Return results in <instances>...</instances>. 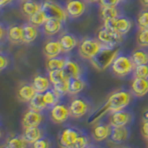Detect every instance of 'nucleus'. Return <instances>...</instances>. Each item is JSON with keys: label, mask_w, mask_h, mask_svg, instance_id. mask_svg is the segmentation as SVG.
Listing matches in <instances>:
<instances>
[{"label": "nucleus", "mask_w": 148, "mask_h": 148, "mask_svg": "<svg viewBox=\"0 0 148 148\" xmlns=\"http://www.w3.org/2000/svg\"><path fill=\"white\" fill-rule=\"evenodd\" d=\"M119 49L117 46L114 47H109V46H105L100 52L97 54L96 57L90 60V62L97 71H102L111 66L114 60L119 57Z\"/></svg>", "instance_id": "obj_1"}, {"label": "nucleus", "mask_w": 148, "mask_h": 148, "mask_svg": "<svg viewBox=\"0 0 148 148\" xmlns=\"http://www.w3.org/2000/svg\"><path fill=\"white\" fill-rule=\"evenodd\" d=\"M132 92L126 90H117L111 94L105 103L110 112L123 110L132 101Z\"/></svg>", "instance_id": "obj_2"}, {"label": "nucleus", "mask_w": 148, "mask_h": 148, "mask_svg": "<svg viewBox=\"0 0 148 148\" xmlns=\"http://www.w3.org/2000/svg\"><path fill=\"white\" fill-rule=\"evenodd\" d=\"M103 47L104 45L101 44L98 40L84 38L79 45V54L82 58L91 60L96 57Z\"/></svg>", "instance_id": "obj_3"}, {"label": "nucleus", "mask_w": 148, "mask_h": 148, "mask_svg": "<svg viewBox=\"0 0 148 148\" xmlns=\"http://www.w3.org/2000/svg\"><path fill=\"white\" fill-rule=\"evenodd\" d=\"M134 67L135 65L133 64L131 58L126 56H119L111 65V69L117 77L123 78L133 71Z\"/></svg>", "instance_id": "obj_4"}, {"label": "nucleus", "mask_w": 148, "mask_h": 148, "mask_svg": "<svg viewBox=\"0 0 148 148\" xmlns=\"http://www.w3.org/2000/svg\"><path fill=\"white\" fill-rule=\"evenodd\" d=\"M42 10L45 14L47 18H58L61 21H66L68 14L66 9H64L61 6H59L58 3H56L51 0H45L42 3Z\"/></svg>", "instance_id": "obj_5"}, {"label": "nucleus", "mask_w": 148, "mask_h": 148, "mask_svg": "<svg viewBox=\"0 0 148 148\" xmlns=\"http://www.w3.org/2000/svg\"><path fill=\"white\" fill-rule=\"evenodd\" d=\"M80 135L74 128H65L58 134V145L60 148H73L78 136Z\"/></svg>", "instance_id": "obj_6"}, {"label": "nucleus", "mask_w": 148, "mask_h": 148, "mask_svg": "<svg viewBox=\"0 0 148 148\" xmlns=\"http://www.w3.org/2000/svg\"><path fill=\"white\" fill-rule=\"evenodd\" d=\"M96 35L97 40L101 44H103L105 46H109V47H114L121 41V35L117 34V32L109 31L105 27L99 29Z\"/></svg>", "instance_id": "obj_7"}, {"label": "nucleus", "mask_w": 148, "mask_h": 148, "mask_svg": "<svg viewBox=\"0 0 148 148\" xmlns=\"http://www.w3.org/2000/svg\"><path fill=\"white\" fill-rule=\"evenodd\" d=\"M69 112H71V117L74 119H80L82 118L89 112L90 106L88 102L83 98H73L69 106Z\"/></svg>", "instance_id": "obj_8"}, {"label": "nucleus", "mask_w": 148, "mask_h": 148, "mask_svg": "<svg viewBox=\"0 0 148 148\" xmlns=\"http://www.w3.org/2000/svg\"><path fill=\"white\" fill-rule=\"evenodd\" d=\"M71 117L69 106L63 104H57L50 110V119L56 124H62L66 122Z\"/></svg>", "instance_id": "obj_9"}, {"label": "nucleus", "mask_w": 148, "mask_h": 148, "mask_svg": "<svg viewBox=\"0 0 148 148\" xmlns=\"http://www.w3.org/2000/svg\"><path fill=\"white\" fill-rule=\"evenodd\" d=\"M44 119V116L41 112L34 111L31 108L26 110L22 115L21 124L25 127H39Z\"/></svg>", "instance_id": "obj_10"}, {"label": "nucleus", "mask_w": 148, "mask_h": 148, "mask_svg": "<svg viewBox=\"0 0 148 148\" xmlns=\"http://www.w3.org/2000/svg\"><path fill=\"white\" fill-rule=\"evenodd\" d=\"M132 119V114L128 111L119 110L111 112L109 116V125L112 127H126Z\"/></svg>", "instance_id": "obj_11"}, {"label": "nucleus", "mask_w": 148, "mask_h": 148, "mask_svg": "<svg viewBox=\"0 0 148 148\" xmlns=\"http://www.w3.org/2000/svg\"><path fill=\"white\" fill-rule=\"evenodd\" d=\"M65 9L69 17L77 18L85 12L86 4L83 0H68Z\"/></svg>", "instance_id": "obj_12"}, {"label": "nucleus", "mask_w": 148, "mask_h": 148, "mask_svg": "<svg viewBox=\"0 0 148 148\" xmlns=\"http://www.w3.org/2000/svg\"><path fill=\"white\" fill-rule=\"evenodd\" d=\"M111 130H112V128L110 127L109 124L97 123L92 127V132H91V135L95 141L102 142L110 136Z\"/></svg>", "instance_id": "obj_13"}, {"label": "nucleus", "mask_w": 148, "mask_h": 148, "mask_svg": "<svg viewBox=\"0 0 148 148\" xmlns=\"http://www.w3.org/2000/svg\"><path fill=\"white\" fill-rule=\"evenodd\" d=\"M131 91L133 95L143 97L148 94V79L134 78L132 82Z\"/></svg>", "instance_id": "obj_14"}, {"label": "nucleus", "mask_w": 148, "mask_h": 148, "mask_svg": "<svg viewBox=\"0 0 148 148\" xmlns=\"http://www.w3.org/2000/svg\"><path fill=\"white\" fill-rule=\"evenodd\" d=\"M36 94L37 92L35 91L32 84H28V83H23L17 90L18 99L21 102H24V103H29Z\"/></svg>", "instance_id": "obj_15"}, {"label": "nucleus", "mask_w": 148, "mask_h": 148, "mask_svg": "<svg viewBox=\"0 0 148 148\" xmlns=\"http://www.w3.org/2000/svg\"><path fill=\"white\" fill-rule=\"evenodd\" d=\"M62 22L63 21L58 20V18H47L43 26L44 34L47 36L58 34L62 28Z\"/></svg>", "instance_id": "obj_16"}, {"label": "nucleus", "mask_w": 148, "mask_h": 148, "mask_svg": "<svg viewBox=\"0 0 148 148\" xmlns=\"http://www.w3.org/2000/svg\"><path fill=\"white\" fill-rule=\"evenodd\" d=\"M130 131L127 127H112L110 133V141L114 143H121L129 138Z\"/></svg>", "instance_id": "obj_17"}, {"label": "nucleus", "mask_w": 148, "mask_h": 148, "mask_svg": "<svg viewBox=\"0 0 148 148\" xmlns=\"http://www.w3.org/2000/svg\"><path fill=\"white\" fill-rule=\"evenodd\" d=\"M44 54L47 58H58L63 52L59 41H48L44 46Z\"/></svg>", "instance_id": "obj_18"}, {"label": "nucleus", "mask_w": 148, "mask_h": 148, "mask_svg": "<svg viewBox=\"0 0 148 148\" xmlns=\"http://www.w3.org/2000/svg\"><path fill=\"white\" fill-rule=\"evenodd\" d=\"M63 71L68 79L81 78V75H82V69H81L80 65L75 61H72L71 59H67V62L63 69Z\"/></svg>", "instance_id": "obj_19"}, {"label": "nucleus", "mask_w": 148, "mask_h": 148, "mask_svg": "<svg viewBox=\"0 0 148 148\" xmlns=\"http://www.w3.org/2000/svg\"><path fill=\"white\" fill-rule=\"evenodd\" d=\"M44 132L40 127H25L23 128L22 136L29 142L30 145L34 143L39 139L43 138Z\"/></svg>", "instance_id": "obj_20"}, {"label": "nucleus", "mask_w": 148, "mask_h": 148, "mask_svg": "<svg viewBox=\"0 0 148 148\" xmlns=\"http://www.w3.org/2000/svg\"><path fill=\"white\" fill-rule=\"evenodd\" d=\"M59 43L61 45L63 52L69 53L72 51L77 46V39L76 37L71 34H63L59 37Z\"/></svg>", "instance_id": "obj_21"}, {"label": "nucleus", "mask_w": 148, "mask_h": 148, "mask_svg": "<svg viewBox=\"0 0 148 148\" xmlns=\"http://www.w3.org/2000/svg\"><path fill=\"white\" fill-rule=\"evenodd\" d=\"M32 86L34 87V89L37 92L40 94H44L45 92L49 90L51 82L49 78H46L43 75H36L34 76V80H32Z\"/></svg>", "instance_id": "obj_22"}, {"label": "nucleus", "mask_w": 148, "mask_h": 148, "mask_svg": "<svg viewBox=\"0 0 148 148\" xmlns=\"http://www.w3.org/2000/svg\"><path fill=\"white\" fill-rule=\"evenodd\" d=\"M41 9L42 4L37 3L34 0H24L21 4V11L28 18H30Z\"/></svg>", "instance_id": "obj_23"}, {"label": "nucleus", "mask_w": 148, "mask_h": 148, "mask_svg": "<svg viewBox=\"0 0 148 148\" xmlns=\"http://www.w3.org/2000/svg\"><path fill=\"white\" fill-rule=\"evenodd\" d=\"M8 37L13 44L23 43V28L18 25H11L8 30Z\"/></svg>", "instance_id": "obj_24"}, {"label": "nucleus", "mask_w": 148, "mask_h": 148, "mask_svg": "<svg viewBox=\"0 0 148 148\" xmlns=\"http://www.w3.org/2000/svg\"><path fill=\"white\" fill-rule=\"evenodd\" d=\"M23 43L25 44H31L34 42L35 39L38 36V31H37V27L34 26L31 23H27V24L23 25Z\"/></svg>", "instance_id": "obj_25"}, {"label": "nucleus", "mask_w": 148, "mask_h": 148, "mask_svg": "<svg viewBox=\"0 0 148 148\" xmlns=\"http://www.w3.org/2000/svg\"><path fill=\"white\" fill-rule=\"evenodd\" d=\"M47 105H46L45 101L44 99V94H40V92H37V94L32 97V99L29 102V108L34 110V111H38L41 112L44 109L47 108Z\"/></svg>", "instance_id": "obj_26"}, {"label": "nucleus", "mask_w": 148, "mask_h": 148, "mask_svg": "<svg viewBox=\"0 0 148 148\" xmlns=\"http://www.w3.org/2000/svg\"><path fill=\"white\" fill-rule=\"evenodd\" d=\"M85 87L84 81L81 78L77 79H69V89L68 94L71 95H78L79 92H81Z\"/></svg>", "instance_id": "obj_27"}, {"label": "nucleus", "mask_w": 148, "mask_h": 148, "mask_svg": "<svg viewBox=\"0 0 148 148\" xmlns=\"http://www.w3.org/2000/svg\"><path fill=\"white\" fill-rule=\"evenodd\" d=\"M131 58L135 66L148 64V52L141 48L136 49L132 53Z\"/></svg>", "instance_id": "obj_28"}, {"label": "nucleus", "mask_w": 148, "mask_h": 148, "mask_svg": "<svg viewBox=\"0 0 148 148\" xmlns=\"http://www.w3.org/2000/svg\"><path fill=\"white\" fill-rule=\"evenodd\" d=\"M67 59L61 58H47L45 63L46 69L48 71H59V69H63L65 65H66Z\"/></svg>", "instance_id": "obj_29"}, {"label": "nucleus", "mask_w": 148, "mask_h": 148, "mask_svg": "<svg viewBox=\"0 0 148 148\" xmlns=\"http://www.w3.org/2000/svg\"><path fill=\"white\" fill-rule=\"evenodd\" d=\"M132 28V21L126 18H118L116 22V30L120 35H125L130 32Z\"/></svg>", "instance_id": "obj_30"}, {"label": "nucleus", "mask_w": 148, "mask_h": 148, "mask_svg": "<svg viewBox=\"0 0 148 148\" xmlns=\"http://www.w3.org/2000/svg\"><path fill=\"white\" fill-rule=\"evenodd\" d=\"M119 16V11L116 7H101L100 17L104 21L117 18Z\"/></svg>", "instance_id": "obj_31"}, {"label": "nucleus", "mask_w": 148, "mask_h": 148, "mask_svg": "<svg viewBox=\"0 0 148 148\" xmlns=\"http://www.w3.org/2000/svg\"><path fill=\"white\" fill-rule=\"evenodd\" d=\"M7 145L11 148H27L30 143L23 136H13L8 139Z\"/></svg>", "instance_id": "obj_32"}, {"label": "nucleus", "mask_w": 148, "mask_h": 148, "mask_svg": "<svg viewBox=\"0 0 148 148\" xmlns=\"http://www.w3.org/2000/svg\"><path fill=\"white\" fill-rule=\"evenodd\" d=\"M46 20H47V17L45 16V12L41 9V10L36 12L35 14H34V15L29 18V23H31V24H32L37 28L43 27Z\"/></svg>", "instance_id": "obj_33"}, {"label": "nucleus", "mask_w": 148, "mask_h": 148, "mask_svg": "<svg viewBox=\"0 0 148 148\" xmlns=\"http://www.w3.org/2000/svg\"><path fill=\"white\" fill-rule=\"evenodd\" d=\"M60 96L61 95H58L54 89L47 90L46 92H44V99L45 101L46 105L48 106H54L55 105H57Z\"/></svg>", "instance_id": "obj_34"}, {"label": "nucleus", "mask_w": 148, "mask_h": 148, "mask_svg": "<svg viewBox=\"0 0 148 148\" xmlns=\"http://www.w3.org/2000/svg\"><path fill=\"white\" fill-rule=\"evenodd\" d=\"M48 78L51 82V83L54 84H58L59 82H62L65 80H67V77L65 75V72L63 69H59V71H49Z\"/></svg>", "instance_id": "obj_35"}, {"label": "nucleus", "mask_w": 148, "mask_h": 148, "mask_svg": "<svg viewBox=\"0 0 148 148\" xmlns=\"http://www.w3.org/2000/svg\"><path fill=\"white\" fill-rule=\"evenodd\" d=\"M136 42L140 47H148V29H140L136 36Z\"/></svg>", "instance_id": "obj_36"}, {"label": "nucleus", "mask_w": 148, "mask_h": 148, "mask_svg": "<svg viewBox=\"0 0 148 148\" xmlns=\"http://www.w3.org/2000/svg\"><path fill=\"white\" fill-rule=\"evenodd\" d=\"M133 76L134 78L148 79V64L139 65V66L134 67Z\"/></svg>", "instance_id": "obj_37"}, {"label": "nucleus", "mask_w": 148, "mask_h": 148, "mask_svg": "<svg viewBox=\"0 0 148 148\" xmlns=\"http://www.w3.org/2000/svg\"><path fill=\"white\" fill-rule=\"evenodd\" d=\"M137 25L140 29H148V9H143L138 14Z\"/></svg>", "instance_id": "obj_38"}, {"label": "nucleus", "mask_w": 148, "mask_h": 148, "mask_svg": "<svg viewBox=\"0 0 148 148\" xmlns=\"http://www.w3.org/2000/svg\"><path fill=\"white\" fill-rule=\"evenodd\" d=\"M108 112H109L108 111V108L106 106V105L104 104L103 106H101V108H99V109H97L95 112L92 114L91 117L89 118V119H88V123H90V124H92V123H95V122H96L97 120L98 119H100L103 116L106 114V113H108Z\"/></svg>", "instance_id": "obj_39"}, {"label": "nucleus", "mask_w": 148, "mask_h": 148, "mask_svg": "<svg viewBox=\"0 0 148 148\" xmlns=\"http://www.w3.org/2000/svg\"><path fill=\"white\" fill-rule=\"evenodd\" d=\"M53 89L58 92L60 95H64L68 94V89H69V79L65 80L62 82H59L58 84L53 85Z\"/></svg>", "instance_id": "obj_40"}, {"label": "nucleus", "mask_w": 148, "mask_h": 148, "mask_svg": "<svg viewBox=\"0 0 148 148\" xmlns=\"http://www.w3.org/2000/svg\"><path fill=\"white\" fill-rule=\"evenodd\" d=\"M88 145H89V139H88V137L86 135H83V134H80L75 142L74 147L75 148H87Z\"/></svg>", "instance_id": "obj_41"}, {"label": "nucleus", "mask_w": 148, "mask_h": 148, "mask_svg": "<svg viewBox=\"0 0 148 148\" xmlns=\"http://www.w3.org/2000/svg\"><path fill=\"white\" fill-rule=\"evenodd\" d=\"M31 148H50V142L46 138H41L32 143Z\"/></svg>", "instance_id": "obj_42"}, {"label": "nucleus", "mask_w": 148, "mask_h": 148, "mask_svg": "<svg viewBox=\"0 0 148 148\" xmlns=\"http://www.w3.org/2000/svg\"><path fill=\"white\" fill-rule=\"evenodd\" d=\"M117 18H112V20L104 21V27L106 28V29L109 30V31L117 32V30H116V22H117ZM117 34H118V32H117Z\"/></svg>", "instance_id": "obj_43"}, {"label": "nucleus", "mask_w": 148, "mask_h": 148, "mask_svg": "<svg viewBox=\"0 0 148 148\" xmlns=\"http://www.w3.org/2000/svg\"><path fill=\"white\" fill-rule=\"evenodd\" d=\"M121 0H100L101 7H117Z\"/></svg>", "instance_id": "obj_44"}, {"label": "nucleus", "mask_w": 148, "mask_h": 148, "mask_svg": "<svg viewBox=\"0 0 148 148\" xmlns=\"http://www.w3.org/2000/svg\"><path fill=\"white\" fill-rule=\"evenodd\" d=\"M140 132L142 136L148 141V121H142L140 126Z\"/></svg>", "instance_id": "obj_45"}, {"label": "nucleus", "mask_w": 148, "mask_h": 148, "mask_svg": "<svg viewBox=\"0 0 148 148\" xmlns=\"http://www.w3.org/2000/svg\"><path fill=\"white\" fill-rule=\"evenodd\" d=\"M8 65V59L4 55L0 56V71L5 69Z\"/></svg>", "instance_id": "obj_46"}, {"label": "nucleus", "mask_w": 148, "mask_h": 148, "mask_svg": "<svg viewBox=\"0 0 148 148\" xmlns=\"http://www.w3.org/2000/svg\"><path fill=\"white\" fill-rule=\"evenodd\" d=\"M142 121H148V108H145L142 113Z\"/></svg>", "instance_id": "obj_47"}, {"label": "nucleus", "mask_w": 148, "mask_h": 148, "mask_svg": "<svg viewBox=\"0 0 148 148\" xmlns=\"http://www.w3.org/2000/svg\"><path fill=\"white\" fill-rule=\"evenodd\" d=\"M11 1H12V0H0V6L4 7V6H6L7 4L10 3Z\"/></svg>", "instance_id": "obj_48"}, {"label": "nucleus", "mask_w": 148, "mask_h": 148, "mask_svg": "<svg viewBox=\"0 0 148 148\" xmlns=\"http://www.w3.org/2000/svg\"><path fill=\"white\" fill-rule=\"evenodd\" d=\"M140 1H141V3H142L143 6H145V7L148 8V0H140Z\"/></svg>", "instance_id": "obj_49"}, {"label": "nucleus", "mask_w": 148, "mask_h": 148, "mask_svg": "<svg viewBox=\"0 0 148 148\" xmlns=\"http://www.w3.org/2000/svg\"><path fill=\"white\" fill-rule=\"evenodd\" d=\"M86 1L89 3H96V2H99L100 0H86Z\"/></svg>", "instance_id": "obj_50"}, {"label": "nucleus", "mask_w": 148, "mask_h": 148, "mask_svg": "<svg viewBox=\"0 0 148 148\" xmlns=\"http://www.w3.org/2000/svg\"><path fill=\"white\" fill-rule=\"evenodd\" d=\"M2 148H11V147H9V146H8V145H5V146H3Z\"/></svg>", "instance_id": "obj_51"}, {"label": "nucleus", "mask_w": 148, "mask_h": 148, "mask_svg": "<svg viewBox=\"0 0 148 148\" xmlns=\"http://www.w3.org/2000/svg\"><path fill=\"white\" fill-rule=\"evenodd\" d=\"M87 148H100V147H96V146H90V147H87Z\"/></svg>", "instance_id": "obj_52"}, {"label": "nucleus", "mask_w": 148, "mask_h": 148, "mask_svg": "<svg viewBox=\"0 0 148 148\" xmlns=\"http://www.w3.org/2000/svg\"><path fill=\"white\" fill-rule=\"evenodd\" d=\"M147 148H148V142H147Z\"/></svg>", "instance_id": "obj_53"}, {"label": "nucleus", "mask_w": 148, "mask_h": 148, "mask_svg": "<svg viewBox=\"0 0 148 148\" xmlns=\"http://www.w3.org/2000/svg\"><path fill=\"white\" fill-rule=\"evenodd\" d=\"M121 1H124V0H121Z\"/></svg>", "instance_id": "obj_54"}, {"label": "nucleus", "mask_w": 148, "mask_h": 148, "mask_svg": "<svg viewBox=\"0 0 148 148\" xmlns=\"http://www.w3.org/2000/svg\"><path fill=\"white\" fill-rule=\"evenodd\" d=\"M22 1H24V0H22Z\"/></svg>", "instance_id": "obj_55"}, {"label": "nucleus", "mask_w": 148, "mask_h": 148, "mask_svg": "<svg viewBox=\"0 0 148 148\" xmlns=\"http://www.w3.org/2000/svg\"><path fill=\"white\" fill-rule=\"evenodd\" d=\"M126 148H129V147H126Z\"/></svg>", "instance_id": "obj_56"}, {"label": "nucleus", "mask_w": 148, "mask_h": 148, "mask_svg": "<svg viewBox=\"0 0 148 148\" xmlns=\"http://www.w3.org/2000/svg\"><path fill=\"white\" fill-rule=\"evenodd\" d=\"M73 148H75V147H73Z\"/></svg>", "instance_id": "obj_57"}]
</instances>
